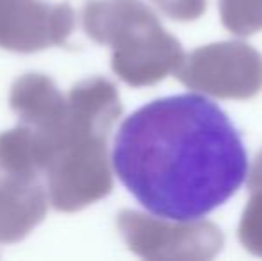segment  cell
I'll list each match as a JSON object with an SVG mask.
<instances>
[{"instance_id":"4","label":"cell","mask_w":262,"mask_h":261,"mask_svg":"<svg viewBox=\"0 0 262 261\" xmlns=\"http://www.w3.org/2000/svg\"><path fill=\"white\" fill-rule=\"evenodd\" d=\"M239 240L252 254L262 256V190L252 192L239 224Z\"/></svg>"},{"instance_id":"3","label":"cell","mask_w":262,"mask_h":261,"mask_svg":"<svg viewBox=\"0 0 262 261\" xmlns=\"http://www.w3.org/2000/svg\"><path fill=\"white\" fill-rule=\"evenodd\" d=\"M223 25L237 36L262 31V0H220Z\"/></svg>"},{"instance_id":"1","label":"cell","mask_w":262,"mask_h":261,"mask_svg":"<svg viewBox=\"0 0 262 261\" xmlns=\"http://www.w3.org/2000/svg\"><path fill=\"white\" fill-rule=\"evenodd\" d=\"M113 168L152 215L198 220L237 192L248 175V156L214 102L184 93L157 98L123 120Z\"/></svg>"},{"instance_id":"2","label":"cell","mask_w":262,"mask_h":261,"mask_svg":"<svg viewBox=\"0 0 262 261\" xmlns=\"http://www.w3.org/2000/svg\"><path fill=\"white\" fill-rule=\"evenodd\" d=\"M179 79L217 98H252L262 90V56L243 42L200 47L184 57Z\"/></svg>"},{"instance_id":"5","label":"cell","mask_w":262,"mask_h":261,"mask_svg":"<svg viewBox=\"0 0 262 261\" xmlns=\"http://www.w3.org/2000/svg\"><path fill=\"white\" fill-rule=\"evenodd\" d=\"M248 177V188L250 192H257V190H262V152L257 156V159L253 161L252 172H250Z\"/></svg>"}]
</instances>
